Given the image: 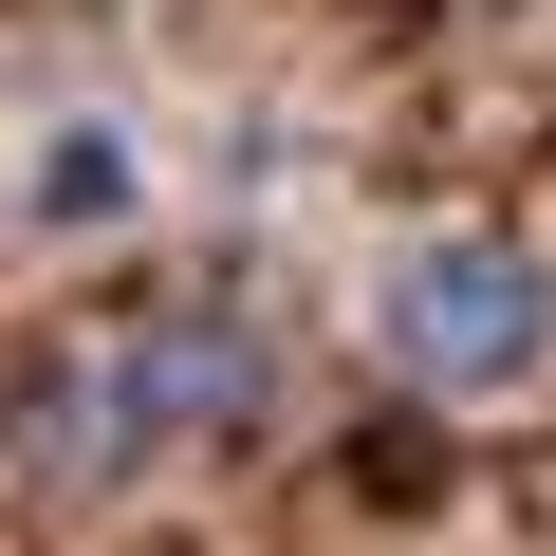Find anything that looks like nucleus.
Returning <instances> with one entry per match:
<instances>
[{
	"label": "nucleus",
	"instance_id": "f257e3e1",
	"mask_svg": "<svg viewBox=\"0 0 556 556\" xmlns=\"http://www.w3.org/2000/svg\"><path fill=\"white\" fill-rule=\"evenodd\" d=\"M278 427V334L241 298H167V316H75L20 390H0V482L38 519H93L167 464H223Z\"/></svg>",
	"mask_w": 556,
	"mask_h": 556
},
{
	"label": "nucleus",
	"instance_id": "f03ea898",
	"mask_svg": "<svg viewBox=\"0 0 556 556\" xmlns=\"http://www.w3.org/2000/svg\"><path fill=\"white\" fill-rule=\"evenodd\" d=\"M371 371L427 390V408H519L556 371V260L519 223H427L371 278Z\"/></svg>",
	"mask_w": 556,
	"mask_h": 556
},
{
	"label": "nucleus",
	"instance_id": "7ed1b4c3",
	"mask_svg": "<svg viewBox=\"0 0 556 556\" xmlns=\"http://www.w3.org/2000/svg\"><path fill=\"white\" fill-rule=\"evenodd\" d=\"M0 204H20V241H112V223L149 204V149H130L112 112H56V130L20 149V186H0Z\"/></svg>",
	"mask_w": 556,
	"mask_h": 556
}]
</instances>
